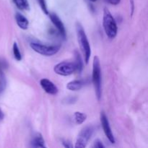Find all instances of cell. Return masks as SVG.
<instances>
[{
	"instance_id": "52a82bcc",
	"label": "cell",
	"mask_w": 148,
	"mask_h": 148,
	"mask_svg": "<svg viewBox=\"0 0 148 148\" xmlns=\"http://www.w3.org/2000/svg\"><path fill=\"white\" fill-rule=\"evenodd\" d=\"M100 119H101V124L103 130L104 134L106 136L107 139L108 141L111 143V144H114L116 143L115 137H114V134H113L112 131H111V126H110L109 121L108 119V117L106 116V114L104 112H101V116H100Z\"/></svg>"
},
{
	"instance_id": "9a60e30c",
	"label": "cell",
	"mask_w": 148,
	"mask_h": 148,
	"mask_svg": "<svg viewBox=\"0 0 148 148\" xmlns=\"http://www.w3.org/2000/svg\"><path fill=\"white\" fill-rule=\"evenodd\" d=\"M74 121L77 124H82L87 119V115L85 113L80 112V111H76L74 114Z\"/></svg>"
},
{
	"instance_id": "3957f363",
	"label": "cell",
	"mask_w": 148,
	"mask_h": 148,
	"mask_svg": "<svg viewBox=\"0 0 148 148\" xmlns=\"http://www.w3.org/2000/svg\"><path fill=\"white\" fill-rule=\"evenodd\" d=\"M92 80L93 83L94 89H95V95L98 101L101 100V62L98 56H94L92 61Z\"/></svg>"
},
{
	"instance_id": "ffe728a7",
	"label": "cell",
	"mask_w": 148,
	"mask_h": 148,
	"mask_svg": "<svg viewBox=\"0 0 148 148\" xmlns=\"http://www.w3.org/2000/svg\"><path fill=\"white\" fill-rule=\"evenodd\" d=\"M93 147L95 148H104L105 145H103V142L100 140H95L93 143Z\"/></svg>"
},
{
	"instance_id": "9c48e42d",
	"label": "cell",
	"mask_w": 148,
	"mask_h": 148,
	"mask_svg": "<svg viewBox=\"0 0 148 148\" xmlns=\"http://www.w3.org/2000/svg\"><path fill=\"white\" fill-rule=\"evenodd\" d=\"M40 85L42 89L49 95H56L58 93V88L53 82L46 78H43L40 80Z\"/></svg>"
},
{
	"instance_id": "44dd1931",
	"label": "cell",
	"mask_w": 148,
	"mask_h": 148,
	"mask_svg": "<svg viewBox=\"0 0 148 148\" xmlns=\"http://www.w3.org/2000/svg\"><path fill=\"white\" fill-rule=\"evenodd\" d=\"M7 66H8L7 62L4 59H0V69L4 71V69H7Z\"/></svg>"
},
{
	"instance_id": "d6986e66",
	"label": "cell",
	"mask_w": 148,
	"mask_h": 148,
	"mask_svg": "<svg viewBox=\"0 0 148 148\" xmlns=\"http://www.w3.org/2000/svg\"><path fill=\"white\" fill-rule=\"evenodd\" d=\"M38 4L40 5V8H41L42 11L45 13L46 14H49V10H48L47 5H46V0H38Z\"/></svg>"
},
{
	"instance_id": "6da1fadb",
	"label": "cell",
	"mask_w": 148,
	"mask_h": 148,
	"mask_svg": "<svg viewBox=\"0 0 148 148\" xmlns=\"http://www.w3.org/2000/svg\"><path fill=\"white\" fill-rule=\"evenodd\" d=\"M76 32L78 43H79V46H80V49L84 56V59H85V63L88 64L91 55L90 45L89 40H88L83 27L78 22L76 23Z\"/></svg>"
},
{
	"instance_id": "2e32d148",
	"label": "cell",
	"mask_w": 148,
	"mask_h": 148,
	"mask_svg": "<svg viewBox=\"0 0 148 148\" xmlns=\"http://www.w3.org/2000/svg\"><path fill=\"white\" fill-rule=\"evenodd\" d=\"M7 87V79L4 75V71L0 69V95L5 90Z\"/></svg>"
},
{
	"instance_id": "484cf974",
	"label": "cell",
	"mask_w": 148,
	"mask_h": 148,
	"mask_svg": "<svg viewBox=\"0 0 148 148\" xmlns=\"http://www.w3.org/2000/svg\"><path fill=\"white\" fill-rule=\"evenodd\" d=\"M90 1H92V2H95V1H96L97 0H90Z\"/></svg>"
},
{
	"instance_id": "5bb4252c",
	"label": "cell",
	"mask_w": 148,
	"mask_h": 148,
	"mask_svg": "<svg viewBox=\"0 0 148 148\" xmlns=\"http://www.w3.org/2000/svg\"><path fill=\"white\" fill-rule=\"evenodd\" d=\"M75 65H76L77 71L78 73L80 74L81 72L83 69V62H82V59L81 57L80 54H79V52L77 51H75Z\"/></svg>"
},
{
	"instance_id": "d4e9b609",
	"label": "cell",
	"mask_w": 148,
	"mask_h": 148,
	"mask_svg": "<svg viewBox=\"0 0 148 148\" xmlns=\"http://www.w3.org/2000/svg\"><path fill=\"white\" fill-rule=\"evenodd\" d=\"M4 114L2 111V110L0 108V121H2V120L4 119Z\"/></svg>"
},
{
	"instance_id": "5b68a950",
	"label": "cell",
	"mask_w": 148,
	"mask_h": 148,
	"mask_svg": "<svg viewBox=\"0 0 148 148\" xmlns=\"http://www.w3.org/2000/svg\"><path fill=\"white\" fill-rule=\"evenodd\" d=\"M94 132V128L92 126H87L84 127L79 133L77 138L75 147L84 148L87 146Z\"/></svg>"
},
{
	"instance_id": "8992f818",
	"label": "cell",
	"mask_w": 148,
	"mask_h": 148,
	"mask_svg": "<svg viewBox=\"0 0 148 148\" xmlns=\"http://www.w3.org/2000/svg\"><path fill=\"white\" fill-rule=\"evenodd\" d=\"M53 71L61 76H69L76 72L77 68L75 62H62L55 65Z\"/></svg>"
},
{
	"instance_id": "7c38bea8",
	"label": "cell",
	"mask_w": 148,
	"mask_h": 148,
	"mask_svg": "<svg viewBox=\"0 0 148 148\" xmlns=\"http://www.w3.org/2000/svg\"><path fill=\"white\" fill-rule=\"evenodd\" d=\"M85 85V82L82 79H75L68 82L66 85V88L71 91L79 90Z\"/></svg>"
},
{
	"instance_id": "ba28073f",
	"label": "cell",
	"mask_w": 148,
	"mask_h": 148,
	"mask_svg": "<svg viewBox=\"0 0 148 148\" xmlns=\"http://www.w3.org/2000/svg\"><path fill=\"white\" fill-rule=\"evenodd\" d=\"M49 14V17L51 19V21L53 23V25L56 27L57 29L58 32H59V35L63 38L64 39L66 38V29H65L64 25L63 22L62 21L59 16L56 14V13H50Z\"/></svg>"
},
{
	"instance_id": "ac0fdd59",
	"label": "cell",
	"mask_w": 148,
	"mask_h": 148,
	"mask_svg": "<svg viewBox=\"0 0 148 148\" xmlns=\"http://www.w3.org/2000/svg\"><path fill=\"white\" fill-rule=\"evenodd\" d=\"M77 100V98L76 96H68L63 100V103L67 105H70V104L75 103Z\"/></svg>"
},
{
	"instance_id": "603a6c76",
	"label": "cell",
	"mask_w": 148,
	"mask_h": 148,
	"mask_svg": "<svg viewBox=\"0 0 148 148\" xmlns=\"http://www.w3.org/2000/svg\"><path fill=\"white\" fill-rule=\"evenodd\" d=\"M106 1L111 5H118L121 2V0H106Z\"/></svg>"
},
{
	"instance_id": "7a4b0ae2",
	"label": "cell",
	"mask_w": 148,
	"mask_h": 148,
	"mask_svg": "<svg viewBox=\"0 0 148 148\" xmlns=\"http://www.w3.org/2000/svg\"><path fill=\"white\" fill-rule=\"evenodd\" d=\"M103 26L106 34L109 38L113 39L116 36L118 33V26L115 19L107 7H105L103 10Z\"/></svg>"
},
{
	"instance_id": "cb8c5ba5",
	"label": "cell",
	"mask_w": 148,
	"mask_h": 148,
	"mask_svg": "<svg viewBox=\"0 0 148 148\" xmlns=\"http://www.w3.org/2000/svg\"><path fill=\"white\" fill-rule=\"evenodd\" d=\"M130 10H131V12H130V14L131 16L133 15L134 11V0H130Z\"/></svg>"
},
{
	"instance_id": "e0dca14e",
	"label": "cell",
	"mask_w": 148,
	"mask_h": 148,
	"mask_svg": "<svg viewBox=\"0 0 148 148\" xmlns=\"http://www.w3.org/2000/svg\"><path fill=\"white\" fill-rule=\"evenodd\" d=\"M12 51H13V55H14V59L17 61L20 62L22 60V54L20 51V49L18 47V45L16 42H14L12 46Z\"/></svg>"
},
{
	"instance_id": "4fadbf2b",
	"label": "cell",
	"mask_w": 148,
	"mask_h": 148,
	"mask_svg": "<svg viewBox=\"0 0 148 148\" xmlns=\"http://www.w3.org/2000/svg\"><path fill=\"white\" fill-rule=\"evenodd\" d=\"M16 7L20 10H30L28 0H12Z\"/></svg>"
},
{
	"instance_id": "30bf717a",
	"label": "cell",
	"mask_w": 148,
	"mask_h": 148,
	"mask_svg": "<svg viewBox=\"0 0 148 148\" xmlns=\"http://www.w3.org/2000/svg\"><path fill=\"white\" fill-rule=\"evenodd\" d=\"M30 145L33 147H46V145L45 144V140L43 139V136L40 133H37L36 135L33 137L31 142H30Z\"/></svg>"
},
{
	"instance_id": "277c9868",
	"label": "cell",
	"mask_w": 148,
	"mask_h": 148,
	"mask_svg": "<svg viewBox=\"0 0 148 148\" xmlns=\"http://www.w3.org/2000/svg\"><path fill=\"white\" fill-rule=\"evenodd\" d=\"M30 46L34 51L40 55L46 56H51L59 51L61 46L59 44L47 45L39 42L33 41L30 43Z\"/></svg>"
},
{
	"instance_id": "7402d4cb",
	"label": "cell",
	"mask_w": 148,
	"mask_h": 148,
	"mask_svg": "<svg viewBox=\"0 0 148 148\" xmlns=\"http://www.w3.org/2000/svg\"><path fill=\"white\" fill-rule=\"evenodd\" d=\"M62 145H63V146L64 147L66 148H72L73 147V145H72V144H71L70 142H69L68 140H62Z\"/></svg>"
},
{
	"instance_id": "8fae6325",
	"label": "cell",
	"mask_w": 148,
	"mask_h": 148,
	"mask_svg": "<svg viewBox=\"0 0 148 148\" xmlns=\"http://www.w3.org/2000/svg\"><path fill=\"white\" fill-rule=\"evenodd\" d=\"M15 20L19 27L23 30H27L29 25V21L24 15L17 12L15 14Z\"/></svg>"
}]
</instances>
